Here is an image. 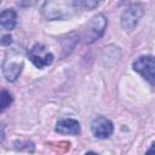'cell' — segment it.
<instances>
[{
  "label": "cell",
  "mask_w": 155,
  "mask_h": 155,
  "mask_svg": "<svg viewBox=\"0 0 155 155\" xmlns=\"http://www.w3.org/2000/svg\"><path fill=\"white\" fill-rule=\"evenodd\" d=\"M133 70L137 71L149 84L155 85V57L150 54L138 57L133 64Z\"/></svg>",
  "instance_id": "3"
},
{
  "label": "cell",
  "mask_w": 155,
  "mask_h": 155,
  "mask_svg": "<svg viewBox=\"0 0 155 155\" xmlns=\"http://www.w3.org/2000/svg\"><path fill=\"white\" fill-rule=\"evenodd\" d=\"M144 15V7L140 4H132L126 7V10L121 15V27L125 31H132L140 18Z\"/></svg>",
  "instance_id": "5"
},
{
  "label": "cell",
  "mask_w": 155,
  "mask_h": 155,
  "mask_svg": "<svg viewBox=\"0 0 155 155\" xmlns=\"http://www.w3.org/2000/svg\"><path fill=\"white\" fill-rule=\"evenodd\" d=\"M76 2L79 5V7H81V8L93 10L99 5L101 0H76Z\"/></svg>",
  "instance_id": "11"
},
{
  "label": "cell",
  "mask_w": 155,
  "mask_h": 155,
  "mask_svg": "<svg viewBox=\"0 0 155 155\" xmlns=\"http://www.w3.org/2000/svg\"><path fill=\"white\" fill-rule=\"evenodd\" d=\"M12 42V36L10 34H6V35H2V39H1V45L4 46H7Z\"/></svg>",
  "instance_id": "12"
},
{
  "label": "cell",
  "mask_w": 155,
  "mask_h": 155,
  "mask_svg": "<svg viewBox=\"0 0 155 155\" xmlns=\"http://www.w3.org/2000/svg\"><path fill=\"white\" fill-rule=\"evenodd\" d=\"M12 101H13L12 94H11L8 91L2 90V91H1V94H0V107H1V111H5V109L10 107V104L12 103Z\"/></svg>",
  "instance_id": "10"
},
{
  "label": "cell",
  "mask_w": 155,
  "mask_h": 155,
  "mask_svg": "<svg viewBox=\"0 0 155 155\" xmlns=\"http://www.w3.org/2000/svg\"><path fill=\"white\" fill-rule=\"evenodd\" d=\"M148 154H155V142L151 144V147H150V149L147 151Z\"/></svg>",
  "instance_id": "13"
},
{
  "label": "cell",
  "mask_w": 155,
  "mask_h": 155,
  "mask_svg": "<svg viewBox=\"0 0 155 155\" xmlns=\"http://www.w3.org/2000/svg\"><path fill=\"white\" fill-rule=\"evenodd\" d=\"M56 132L61 134H69V136H78L81 132L80 122L71 117H63L58 120L56 125Z\"/></svg>",
  "instance_id": "8"
},
{
  "label": "cell",
  "mask_w": 155,
  "mask_h": 155,
  "mask_svg": "<svg viewBox=\"0 0 155 155\" xmlns=\"http://www.w3.org/2000/svg\"><path fill=\"white\" fill-rule=\"evenodd\" d=\"M79 8L76 0H45L41 13L47 21H63L73 17Z\"/></svg>",
  "instance_id": "1"
},
{
  "label": "cell",
  "mask_w": 155,
  "mask_h": 155,
  "mask_svg": "<svg viewBox=\"0 0 155 155\" xmlns=\"http://www.w3.org/2000/svg\"><path fill=\"white\" fill-rule=\"evenodd\" d=\"M23 69V61L22 59H13L6 57L2 63V74L5 79L10 82H13L18 79Z\"/></svg>",
  "instance_id": "7"
},
{
  "label": "cell",
  "mask_w": 155,
  "mask_h": 155,
  "mask_svg": "<svg viewBox=\"0 0 155 155\" xmlns=\"http://www.w3.org/2000/svg\"><path fill=\"white\" fill-rule=\"evenodd\" d=\"M0 24L6 30H12L16 28L17 24V13L12 8L2 10L0 15Z\"/></svg>",
  "instance_id": "9"
},
{
  "label": "cell",
  "mask_w": 155,
  "mask_h": 155,
  "mask_svg": "<svg viewBox=\"0 0 155 155\" xmlns=\"http://www.w3.org/2000/svg\"><path fill=\"white\" fill-rule=\"evenodd\" d=\"M108 25L107 17L102 13H98L91 18V21L86 24L82 34H81V40L86 45H91L94 41H97L105 31Z\"/></svg>",
  "instance_id": "2"
},
{
  "label": "cell",
  "mask_w": 155,
  "mask_h": 155,
  "mask_svg": "<svg viewBox=\"0 0 155 155\" xmlns=\"http://www.w3.org/2000/svg\"><path fill=\"white\" fill-rule=\"evenodd\" d=\"M113 131H114L113 122L104 116H97L91 122V132L96 138L105 139L113 134Z\"/></svg>",
  "instance_id": "6"
},
{
  "label": "cell",
  "mask_w": 155,
  "mask_h": 155,
  "mask_svg": "<svg viewBox=\"0 0 155 155\" xmlns=\"http://www.w3.org/2000/svg\"><path fill=\"white\" fill-rule=\"evenodd\" d=\"M28 57L31 61V63L39 68L44 69L52 64L53 62V54L47 50V47L42 44H35L33 45L28 51Z\"/></svg>",
  "instance_id": "4"
},
{
  "label": "cell",
  "mask_w": 155,
  "mask_h": 155,
  "mask_svg": "<svg viewBox=\"0 0 155 155\" xmlns=\"http://www.w3.org/2000/svg\"><path fill=\"white\" fill-rule=\"evenodd\" d=\"M125 1H127V0H121V4H122V2H125Z\"/></svg>",
  "instance_id": "14"
}]
</instances>
